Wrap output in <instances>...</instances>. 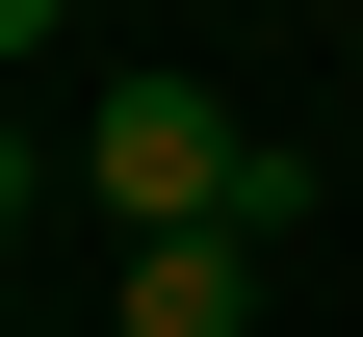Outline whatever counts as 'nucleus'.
Listing matches in <instances>:
<instances>
[{
	"label": "nucleus",
	"instance_id": "obj_1",
	"mask_svg": "<svg viewBox=\"0 0 363 337\" xmlns=\"http://www.w3.org/2000/svg\"><path fill=\"white\" fill-rule=\"evenodd\" d=\"M234 182H259V130L208 104V78H104V130H78V208H130V233H234Z\"/></svg>",
	"mask_w": 363,
	"mask_h": 337
},
{
	"label": "nucleus",
	"instance_id": "obj_2",
	"mask_svg": "<svg viewBox=\"0 0 363 337\" xmlns=\"http://www.w3.org/2000/svg\"><path fill=\"white\" fill-rule=\"evenodd\" d=\"M104 311H130V337H259V260H234V233H130Z\"/></svg>",
	"mask_w": 363,
	"mask_h": 337
},
{
	"label": "nucleus",
	"instance_id": "obj_3",
	"mask_svg": "<svg viewBox=\"0 0 363 337\" xmlns=\"http://www.w3.org/2000/svg\"><path fill=\"white\" fill-rule=\"evenodd\" d=\"M26 208H52V156H26V130H0V233H26Z\"/></svg>",
	"mask_w": 363,
	"mask_h": 337
},
{
	"label": "nucleus",
	"instance_id": "obj_4",
	"mask_svg": "<svg viewBox=\"0 0 363 337\" xmlns=\"http://www.w3.org/2000/svg\"><path fill=\"white\" fill-rule=\"evenodd\" d=\"M52 26H78V0H0V53H52Z\"/></svg>",
	"mask_w": 363,
	"mask_h": 337
}]
</instances>
